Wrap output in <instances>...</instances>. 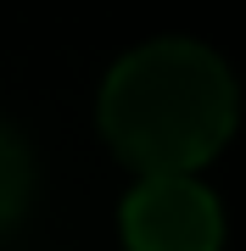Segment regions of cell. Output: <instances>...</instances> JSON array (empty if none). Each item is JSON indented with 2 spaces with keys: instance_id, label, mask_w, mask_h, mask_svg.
I'll use <instances>...</instances> for the list:
<instances>
[{
  "instance_id": "1",
  "label": "cell",
  "mask_w": 246,
  "mask_h": 251,
  "mask_svg": "<svg viewBox=\"0 0 246 251\" xmlns=\"http://www.w3.org/2000/svg\"><path fill=\"white\" fill-rule=\"evenodd\" d=\"M101 134L135 173H196L241 123L235 73L201 39L135 45L101 84Z\"/></svg>"
},
{
  "instance_id": "2",
  "label": "cell",
  "mask_w": 246,
  "mask_h": 251,
  "mask_svg": "<svg viewBox=\"0 0 246 251\" xmlns=\"http://www.w3.org/2000/svg\"><path fill=\"white\" fill-rule=\"evenodd\" d=\"M118 224L129 251H224V201L196 173H140Z\"/></svg>"
},
{
  "instance_id": "3",
  "label": "cell",
  "mask_w": 246,
  "mask_h": 251,
  "mask_svg": "<svg viewBox=\"0 0 246 251\" xmlns=\"http://www.w3.org/2000/svg\"><path fill=\"white\" fill-rule=\"evenodd\" d=\"M28 201H34V156L17 128L0 123V240L23 224Z\"/></svg>"
}]
</instances>
